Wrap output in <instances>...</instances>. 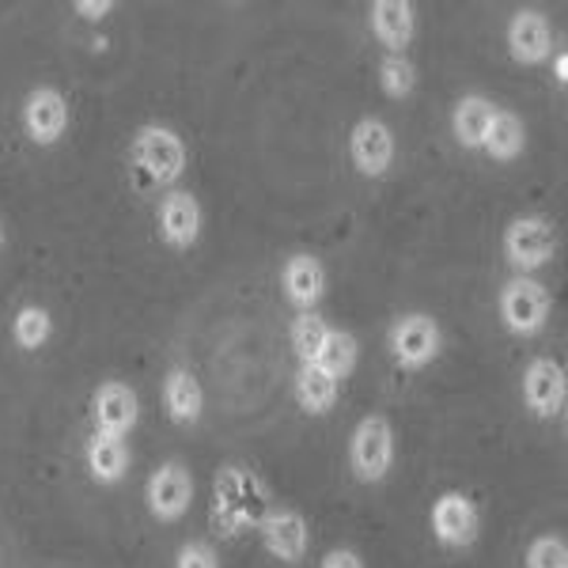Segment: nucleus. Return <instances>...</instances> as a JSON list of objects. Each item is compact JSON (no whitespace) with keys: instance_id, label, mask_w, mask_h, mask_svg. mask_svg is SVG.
<instances>
[{"instance_id":"nucleus-1","label":"nucleus","mask_w":568,"mask_h":568,"mask_svg":"<svg viewBox=\"0 0 568 568\" xmlns=\"http://www.w3.org/2000/svg\"><path fill=\"white\" fill-rule=\"evenodd\" d=\"M270 516V500L254 474H246L243 466H224V474L216 478V504L213 519L216 527H224V535H235L240 527H258Z\"/></svg>"},{"instance_id":"nucleus-2","label":"nucleus","mask_w":568,"mask_h":568,"mask_svg":"<svg viewBox=\"0 0 568 568\" xmlns=\"http://www.w3.org/2000/svg\"><path fill=\"white\" fill-rule=\"evenodd\" d=\"M133 163L144 179L160 182V186H175L186 175V144L168 125H144L133 136Z\"/></svg>"},{"instance_id":"nucleus-3","label":"nucleus","mask_w":568,"mask_h":568,"mask_svg":"<svg viewBox=\"0 0 568 568\" xmlns=\"http://www.w3.org/2000/svg\"><path fill=\"white\" fill-rule=\"evenodd\" d=\"M557 232L546 216H516L504 227V258L516 270V277H530L535 270L554 258Z\"/></svg>"},{"instance_id":"nucleus-4","label":"nucleus","mask_w":568,"mask_h":568,"mask_svg":"<svg viewBox=\"0 0 568 568\" xmlns=\"http://www.w3.org/2000/svg\"><path fill=\"white\" fill-rule=\"evenodd\" d=\"M349 463L356 481L375 485L390 474L394 466V428L383 414H368L353 428L349 439Z\"/></svg>"},{"instance_id":"nucleus-5","label":"nucleus","mask_w":568,"mask_h":568,"mask_svg":"<svg viewBox=\"0 0 568 568\" xmlns=\"http://www.w3.org/2000/svg\"><path fill=\"white\" fill-rule=\"evenodd\" d=\"M500 323L516 337L542 334L549 323V292L535 277H511L500 288Z\"/></svg>"},{"instance_id":"nucleus-6","label":"nucleus","mask_w":568,"mask_h":568,"mask_svg":"<svg viewBox=\"0 0 568 568\" xmlns=\"http://www.w3.org/2000/svg\"><path fill=\"white\" fill-rule=\"evenodd\" d=\"M390 356L398 368L420 372L439 356V326L428 315H402L390 326Z\"/></svg>"},{"instance_id":"nucleus-7","label":"nucleus","mask_w":568,"mask_h":568,"mask_svg":"<svg viewBox=\"0 0 568 568\" xmlns=\"http://www.w3.org/2000/svg\"><path fill=\"white\" fill-rule=\"evenodd\" d=\"M144 500H149V511L160 524H179L194 504V474L182 463H163L149 478Z\"/></svg>"},{"instance_id":"nucleus-8","label":"nucleus","mask_w":568,"mask_h":568,"mask_svg":"<svg viewBox=\"0 0 568 568\" xmlns=\"http://www.w3.org/2000/svg\"><path fill=\"white\" fill-rule=\"evenodd\" d=\"M262 546L270 557H277L284 565H300L307 557L311 527L296 508H270V516L258 524Z\"/></svg>"},{"instance_id":"nucleus-9","label":"nucleus","mask_w":568,"mask_h":568,"mask_svg":"<svg viewBox=\"0 0 568 568\" xmlns=\"http://www.w3.org/2000/svg\"><path fill=\"white\" fill-rule=\"evenodd\" d=\"M349 155L353 168L368 179H383L394 163V133L379 118H361L349 133Z\"/></svg>"},{"instance_id":"nucleus-10","label":"nucleus","mask_w":568,"mask_h":568,"mask_svg":"<svg viewBox=\"0 0 568 568\" xmlns=\"http://www.w3.org/2000/svg\"><path fill=\"white\" fill-rule=\"evenodd\" d=\"M568 398L565 368L549 356H535L524 372V402L535 417H557Z\"/></svg>"},{"instance_id":"nucleus-11","label":"nucleus","mask_w":568,"mask_h":568,"mask_svg":"<svg viewBox=\"0 0 568 568\" xmlns=\"http://www.w3.org/2000/svg\"><path fill=\"white\" fill-rule=\"evenodd\" d=\"M23 130L34 144L50 149L69 130V103L58 88H34L23 103Z\"/></svg>"},{"instance_id":"nucleus-12","label":"nucleus","mask_w":568,"mask_h":568,"mask_svg":"<svg viewBox=\"0 0 568 568\" xmlns=\"http://www.w3.org/2000/svg\"><path fill=\"white\" fill-rule=\"evenodd\" d=\"M433 538L439 546H470L478 538V508L466 493H444L433 504Z\"/></svg>"},{"instance_id":"nucleus-13","label":"nucleus","mask_w":568,"mask_h":568,"mask_svg":"<svg viewBox=\"0 0 568 568\" xmlns=\"http://www.w3.org/2000/svg\"><path fill=\"white\" fill-rule=\"evenodd\" d=\"M91 417H95V433H106V436H122L136 425L141 417V402H136L133 387L125 383H103L91 398Z\"/></svg>"},{"instance_id":"nucleus-14","label":"nucleus","mask_w":568,"mask_h":568,"mask_svg":"<svg viewBox=\"0 0 568 568\" xmlns=\"http://www.w3.org/2000/svg\"><path fill=\"white\" fill-rule=\"evenodd\" d=\"M508 53L519 61V65H542V61H549V53H554V31H549L542 12L524 8V12L511 16Z\"/></svg>"},{"instance_id":"nucleus-15","label":"nucleus","mask_w":568,"mask_h":568,"mask_svg":"<svg viewBox=\"0 0 568 568\" xmlns=\"http://www.w3.org/2000/svg\"><path fill=\"white\" fill-rule=\"evenodd\" d=\"M160 235L168 246L175 251H190L201 235V205L194 194L186 190H175L160 201Z\"/></svg>"},{"instance_id":"nucleus-16","label":"nucleus","mask_w":568,"mask_h":568,"mask_svg":"<svg viewBox=\"0 0 568 568\" xmlns=\"http://www.w3.org/2000/svg\"><path fill=\"white\" fill-rule=\"evenodd\" d=\"M281 288H284V300L300 311H311L323 300L326 292V270L315 254H292L281 270Z\"/></svg>"},{"instance_id":"nucleus-17","label":"nucleus","mask_w":568,"mask_h":568,"mask_svg":"<svg viewBox=\"0 0 568 568\" xmlns=\"http://www.w3.org/2000/svg\"><path fill=\"white\" fill-rule=\"evenodd\" d=\"M368 20H372V34L387 45L390 53H402L414 39V27H417V16H414V4L409 0H375L368 8Z\"/></svg>"},{"instance_id":"nucleus-18","label":"nucleus","mask_w":568,"mask_h":568,"mask_svg":"<svg viewBox=\"0 0 568 568\" xmlns=\"http://www.w3.org/2000/svg\"><path fill=\"white\" fill-rule=\"evenodd\" d=\"M163 406L175 425H197L201 409H205V394H201V383L194 372L175 368L163 379Z\"/></svg>"},{"instance_id":"nucleus-19","label":"nucleus","mask_w":568,"mask_h":568,"mask_svg":"<svg viewBox=\"0 0 568 568\" xmlns=\"http://www.w3.org/2000/svg\"><path fill=\"white\" fill-rule=\"evenodd\" d=\"M88 470L91 478L99 485H118L125 478V470H130V447H125L122 436H106V433H95L88 439Z\"/></svg>"},{"instance_id":"nucleus-20","label":"nucleus","mask_w":568,"mask_h":568,"mask_svg":"<svg viewBox=\"0 0 568 568\" xmlns=\"http://www.w3.org/2000/svg\"><path fill=\"white\" fill-rule=\"evenodd\" d=\"M493 114H497V106H493L485 95H466V99H459V103H455V114H452L455 141H459L463 149H470V152H481Z\"/></svg>"},{"instance_id":"nucleus-21","label":"nucleus","mask_w":568,"mask_h":568,"mask_svg":"<svg viewBox=\"0 0 568 568\" xmlns=\"http://www.w3.org/2000/svg\"><path fill=\"white\" fill-rule=\"evenodd\" d=\"M524 149H527L524 118L511 114V110H497L489 122V133H485L481 152H489V160H497V163H511L524 155Z\"/></svg>"},{"instance_id":"nucleus-22","label":"nucleus","mask_w":568,"mask_h":568,"mask_svg":"<svg viewBox=\"0 0 568 568\" xmlns=\"http://www.w3.org/2000/svg\"><path fill=\"white\" fill-rule=\"evenodd\" d=\"M337 390H342V383H337L334 375H326L323 368H315V364H300L296 402L307 409V414H326V409L337 402Z\"/></svg>"},{"instance_id":"nucleus-23","label":"nucleus","mask_w":568,"mask_h":568,"mask_svg":"<svg viewBox=\"0 0 568 568\" xmlns=\"http://www.w3.org/2000/svg\"><path fill=\"white\" fill-rule=\"evenodd\" d=\"M50 334H53V318L45 307L27 304V307H20V315L12 318V342L27 353L42 349V345L50 342Z\"/></svg>"},{"instance_id":"nucleus-24","label":"nucleus","mask_w":568,"mask_h":568,"mask_svg":"<svg viewBox=\"0 0 568 568\" xmlns=\"http://www.w3.org/2000/svg\"><path fill=\"white\" fill-rule=\"evenodd\" d=\"M315 368H323L326 375H334L342 383L356 368V337L345 334V329H329L323 353L315 356Z\"/></svg>"},{"instance_id":"nucleus-25","label":"nucleus","mask_w":568,"mask_h":568,"mask_svg":"<svg viewBox=\"0 0 568 568\" xmlns=\"http://www.w3.org/2000/svg\"><path fill=\"white\" fill-rule=\"evenodd\" d=\"M326 337H329L326 318H318L315 311H304V315L292 323V349H296L300 364H315V356L323 353Z\"/></svg>"},{"instance_id":"nucleus-26","label":"nucleus","mask_w":568,"mask_h":568,"mask_svg":"<svg viewBox=\"0 0 568 568\" xmlns=\"http://www.w3.org/2000/svg\"><path fill=\"white\" fill-rule=\"evenodd\" d=\"M379 88L387 91L390 99H406L409 91L417 88V69L406 61V53H387L379 61Z\"/></svg>"},{"instance_id":"nucleus-27","label":"nucleus","mask_w":568,"mask_h":568,"mask_svg":"<svg viewBox=\"0 0 568 568\" xmlns=\"http://www.w3.org/2000/svg\"><path fill=\"white\" fill-rule=\"evenodd\" d=\"M527 568H568V546L561 535H538L535 542L527 546L524 557Z\"/></svg>"},{"instance_id":"nucleus-28","label":"nucleus","mask_w":568,"mask_h":568,"mask_svg":"<svg viewBox=\"0 0 568 568\" xmlns=\"http://www.w3.org/2000/svg\"><path fill=\"white\" fill-rule=\"evenodd\" d=\"M175 568H220V561H216L213 546H205V542H186V546L179 549Z\"/></svg>"},{"instance_id":"nucleus-29","label":"nucleus","mask_w":568,"mask_h":568,"mask_svg":"<svg viewBox=\"0 0 568 568\" xmlns=\"http://www.w3.org/2000/svg\"><path fill=\"white\" fill-rule=\"evenodd\" d=\"M318 568H364V561H361V554H353V549H329Z\"/></svg>"},{"instance_id":"nucleus-30","label":"nucleus","mask_w":568,"mask_h":568,"mask_svg":"<svg viewBox=\"0 0 568 568\" xmlns=\"http://www.w3.org/2000/svg\"><path fill=\"white\" fill-rule=\"evenodd\" d=\"M72 8H77L84 20H103L106 12H114V4H110V0H99V4H95V0H77Z\"/></svg>"},{"instance_id":"nucleus-31","label":"nucleus","mask_w":568,"mask_h":568,"mask_svg":"<svg viewBox=\"0 0 568 568\" xmlns=\"http://www.w3.org/2000/svg\"><path fill=\"white\" fill-rule=\"evenodd\" d=\"M565 72H568V58L565 53H557V80H561V84H565Z\"/></svg>"},{"instance_id":"nucleus-32","label":"nucleus","mask_w":568,"mask_h":568,"mask_svg":"<svg viewBox=\"0 0 568 568\" xmlns=\"http://www.w3.org/2000/svg\"><path fill=\"white\" fill-rule=\"evenodd\" d=\"M0 246H4V224H0Z\"/></svg>"}]
</instances>
